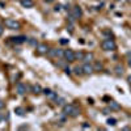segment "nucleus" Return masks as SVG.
Here are the masks:
<instances>
[{"label":"nucleus","mask_w":131,"mask_h":131,"mask_svg":"<svg viewBox=\"0 0 131 131\" xmlns=\"http://www.w3.org/2000/svg\"><path fill=\"white\" fill-rule=\"evenodd\" d=\"M101 47L105 51H113V50L117 49V45L113 39H104L102 43H101Z\"/></svg>","instance_id":"nucleus-1"},{"label":"nucleus","mask_w":131,"mask_h":131,"mask_svg":"<svg viewBox=\"0 0 131 131\" xmlns=\"http://www.w3.org/2000/svg\"><path fill=\"white\" fill-rule=\"evenodd\" d=\"M5 26L8 29H10V30H17V29H20L21 25H20L18 21L12 20V18H8V20H5Z\"/></svg>","instance_id":"nucleus-2"},{"label":"nucleus","mask_w":131,"mask_h":131,"mask_svg":"<svg viewBox=\"0 0 131 131\" xmlns=\"http://www.w3.org/2000/svg\"><path fill=\"white\" fill-rule=\"evenodd\" d=\"M81 16H83V10H81V8H80L79 5L73 7L72 10H71V17H72V20H73V18H80Z\"/></svg>","instance_id":"nucleus-3"},{"label":"nucleus","mask_w":131,"mask_h":131,"mask_svg":"<svg viewBox=\"0 0 131 131\" xmlns=\"http://www.w3.org/2000/svg\"><path fill=\"white\" fill-rule=\"evenodd\" d=\"M63 58L67 62H73L75 60V52L72 50H64V55Z\"/></svg>","instance_id":"nucleus-4"},{"label":"nucleus","mask_w":131,"mask_h":131,"mask_svg":"<svg viewBox=\"0 0 131 131\" xmlns=\"http://www.w3.org/2000/svg\"><path fill=\"white\" fill-rule=\"evenodd\" d=\"M16 91H17V93L18 94H25V92H26V85L25 84H23V83H17V85H16Z\"/></svg>","instance_id":"nucleus-5"},{"label":"nucleus","mask_w":131,"mask_h":131,"mask_svg":"<svg viewBox=\"0 0 131 131\" xmlns=\"http://www.w3.org/2000/svg\"><path fill=\"white\" fill-rule=\"evenodd\" d=\"M37 51L39 54H47L49 52V47H47V45H45V43H38L37 45Z\"/></svg>","instance_id":"nucleus-6"},{"label":"nucleus","mask_w":131,"mask_h":131,"mask_svg":"<svg viewBox=\"0 0 131 131\" xmlns=\"http://www.w3.org/2000/svg\"><path fill=\"white\" fill-rule=\"evenodd\" d=\"M93 71H94V68H93V66H92V64L85 63V64L83 66V72H84L85 75H91Z\"/></svg>","instance_id":"nucleus-7"},{"label":"nucleus","mask_w":131,"mask_h":131,"mask_svg":"<svg viewBox=\"0 0 131 131\" xmlns=\"http://www.w3.org/2000/svg\"><path fill=\"white\" fill-rule=\"evenodd\" d=\"M43 93H45V96H46V97L51 98V100H55V98L58 97V96H57V93H55V92H52L51 89H43Z\"/></svg>","instance_id":"nucleus-8"},{"label":"nucleus","mask_w":131,"mask_h":131,"mask_svg":"<svg viewBox=\"0 0 131 131\" xmlns=\"http://www.w3.org/2000/svg\"><path fill=\"white\" fill-rule=\"evenodd\" d=\"M72 109H73V105H64V106H63V114H66V115H71Z\"/></svg>","instance_id":"nucleus-9"},{"label":"nucleus","mask_w":131,"mask_h":131,"mask_svg":"<svg viewBox=\"0 0 131 131\" xmlns=\"http://www.w3.org/2000/svg\"><path fill=\"white\" fill-rule=\"evenodd\" d=\"M21 5L24 8H31L34 3H33V0H21Z\"/></svg>","instance_id":"nucleus-10"},{"label":"nucleus","mask_w":131,"mask_h":131,"mask_svg":"<svg viewBox=\"0 0 131 131\" xmlns=\"http://www.w3.org/2000/svg\"><path fill=\"white\" fill-rule=\"evenodd\" d=\"M13 42H16V43H24V42H26L28 39H26V37H24V36H20V37H15V38H10Z\"/></svg>","instance_id":"nucleus-11"},{"label":"nucleus","mask_w":131,"mask_h":131,"mask_svg":"<svg viewBox=\"0 0 131 131\" xmlns=\"http://www.w3.org/2000/svg\"><path fill=\"white\" fill-rule=\"evenodd\" d=\"M109 107H110V110H112V109H113V110H119V109H121V105H119L118 102H115V101H110Z\"/></svg>","instance_id":"nucleus-12"},{"label":"nucleus","mask_w":131,"mask_h":131,"mask_svg":"<svg viewBox=\"0 0 131 131\" xmlns=\"http://www.w3.org/2000/svg\"><path fill=\"white\" fill-rule=\"evenodd\" d=\"M31 91H33V93H36V94H38V93L43 92V91H42V88H41V85H38V84L31 85Z\"/></svg>","instance_id":"nucleus-13"},{"label":"nucleus","mask_w":131,"mask_h":131,"mask_svg":"<svg viewBox=\"0 0 131 131\" xmlns=\"http://www.w3.org/2000/svg\"><path fill=\"white\" fill-rule=\"evenodd\" d=\"M93 58H94L93 54H84V59H83V60H84L85 63H91V62L93 60Z\"/></svg>","instance_id":"nucleus-14"},{"label":"nucleus","mask_w":131,"mask_h":131,"mask_svg":"<svg viewBox=\"0 0 131 131\" xmlns=\"http://www.w3.org/2000/svg\"><path fill=\"white\" fill-rule=\"evenodd\" d=\"M15 113H16L17 115H21V117L25 115V110H24L23 107H16V109H15Z\"/></svg>","instance_id":"nucleus-15"},{"label":"nucleus","mask_w":131,"mask_h":131,"mask_svg":"<svg viewBox=\"0 0 131 131\" xmlns=\"http://www.w3.org/2000/svg\"><path fill=\"white\" fill-rule=\"evenodd\" d=\"M79 114H80V110H79V107L73 106V109H72V113H71V117H78Z\"/></svg>","instance_id":"nucleus-16"},{"label":"nucleus","mask_w":131,"mask_h":131,"mask_svg":"<svg viewBox=\"0 0 131 131\" xmlns=\"http://www.w3.org/2000/svg\"><path fill=\"white\" fill-rule=\"evenodd\" d=\"M64 55V50H60V49H55V57L57 58H62Z\"/></svg>","instance_id":"nucleus-17"},{"label":"nucleus","mask_w":131,"mask_h":131,"mask_svg":"<svg viewBox=\"0 0 131 131\" xmlns=\"http://www.w3.org/2000/svg\"><path fill=\"white\" fill-rule=\"evenodd\" d=\"M75 73L76 75H78V76H80V75H83L84 72H83V67H79V66H78V67H75Z\"/></svg>","instance_id":"nucleus-18"},{"label":"nucleus","mask_w":131,"mask_h":131,"mask_svg":"<svg viewBox=\"0 0 131 131\" xmlns=\"http://www.w3.org/2000/svg\"><path fill=\"white\" fill-rule=\"evenodd\" d=\"M76 59L83 60V59H84V54H83V52H75V60H76Z\"/></svg>","instance_id":"nucleus-19"},{"label":"nucleus","mask_w":131,"mask_h":131,"mask_svg":"<svg viewBox=\"0 0 131 131\" xmlns=\"http://www.w3.org/2000/svg\"><path fill=\"white\" fill-rule=\"evenodd\" d=\"M107 125L115 126V125H117V119H114V118H109V119H107Z\"/></svg>","instance_id":"nucleus-20"},{"label":"nucleus","mask_w":131,"mask_h":131,"mask_svg":"<svg viewBox=\"0 0 131 131\" xmlns=\"http://www.w3.org/2000/svg\"><path fill=\"white\" fill-rule=\"evenodd\" d=\"M55 104L57 105H64V100H63V98H60V97H57L55 98Z\"/></svg>","instance_id":"nucleus-21"},{"label":"nucleus","mask_w":131,"mask_h":131,"mask_svg":"<svg viewBox=\"0 0 131 131\" xmlns=\"http://www.w3.org/2000/svg\"><path fill=\"white\" fill-rule=\"evenodd\" d=\"M115 71H117V75H122V73H123V68L121 67V66H117Z\"/></svg>","instance_id":"nucleus-22"},{"label":"nucleus","mask_w":131,"mask_h":131,"mask_svg":"<svg viewBox=\"0 0 131 131\" xmlns=\"http://www.w3.org/2000/svg\"><path fill=\"white\" fill-rule=\"evenodd\" d=\"M93 68H94V70H102V64L97 62V63H96V64L93 66Z\"/></svg>","instance_id":"nucleus-23"},{"label":"nucleus","mask_w":131,"mask_h":131,"mask_svg":"<svg viewBox=\"0 0 131 131\" xmlns=\"http://www.w3.org/2000/svg\"><path fill=\"white\" fill-rule=\"evenodd\" d=\"M5 106V104H4V101L3 100H0V110H2V109Z\"/></svg>","instance_id":"nucleus-24"},{"label":"nucleus","mask_w":131,"mask_h":131,"mask_svg":"<svg viewBox=\"0 0 131 131\" xmlns=\"http://www.w3.org/2000/svg\"><path fill=\"white\" fill-rule=\"evenodd\" d=\"M3 33H4V26H3L2 24H0V36H2Z\"/></svg>","instance_id":"nucleus-25"},{"label":"nucleus","mask_w":131,"mask_h":131,"mask_svg":"<svg viewBox=\"0 0 131 131\" xmlns=\"http://www.w3.org/2000/svg\"><path fill=\"white\" fill-rule=\"evenodd\" d=\"M68 41L67 39H66V38H62V41H60V43H63V45H64V43H67Z\"/></svg>","instance_id":"nucleus-26"},{"label":"nucleus","mask_w":131,"mask_h":131,"mask_svg":"<svg viewBox=\"0 0 131 131\" xmlns=\"http://www.w3.org/2000/svg\"><path fill=\"white\" fill-rule=\"evenodd\" d=\"M89 127H91V126H89V125H86V123L83 125V128H89Z\"/></svg>","instance_id":"nucleus-27"},{"label":"nucleus","mask_w":131,"mask_h":131,"mask_svg":"<svg viewBox=\"0 0 131 131\" xmlns=\"http://www.w3.org/2000/svg\"><path fill=\"white\" fill-rule=\"evenodd\" d=\"M127 80H128V83H130V85H131V76H128V79H127Z\"/></svg>","instance_id":"nucleus-28"},{"label":"nucleus","mask_w":131,"mask_h":131,"mask_svg":"<svg viewBox=\"0 0 131 131\" xmlns=\"http://www.w3.org/2000/svg\"><path fill=\"white\" fill-rule=\"evenodd\" d=\"M54 0H46V3H52Z\"/></svg>","instance_id":"nucleus-29"},{"label":"nucleus","mask_w":131,"mask_h":131,"mask_svg":"<svg viewBox=\"0 0 131 131\" xmlns=\"http://www.w3.org/2000/svg\"><path fill=\"white\" fill-rule=\"evenodd\" d=\"M128 66H130V67H131V58H130V60H128Z\"/></svg>","instance_id":"nucleus-30"}]
</instances>
